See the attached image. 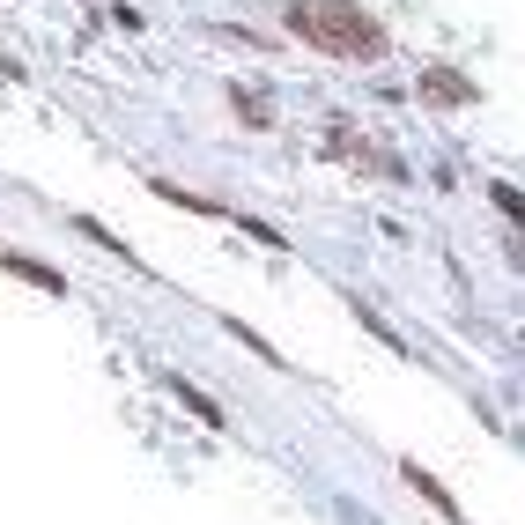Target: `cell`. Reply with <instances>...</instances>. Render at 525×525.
<instances>
[{
	"label": "cell",
	"mask_w": 525,
	"mask_h": 525,
	"mask_svg": "<svg viewBox=\"0 0 525 525\" xmlns=\"http://www.w3.org/2000/svg\"><path fill=\"white\" fill-rule=\"evenodd\" d=\"M415 97L422 104H444V111H466V104H481V89L466 82L459 67H422L415 74Z\"/></svg>",
	"instance_id": "obj_3"
},
{
	"label": "cell",
	"mask_w": 525,
	"mask_h": 525,
	"mask_svg": "<svg viewBox=\"0 0 525 525\" xmlns=\"http://www.w3.org/2000/svg\"><path fill=\"white\" fill-rule=\"evenodd\" d=\"M0 267L15 281H30V289H45V296H67V274H52L45 259H30V252H0Z\"/></svg>",
	"instance_id": "obj_4"
},
{
	"label": "cell",
	"mask_w": 525,
	"mask_h": 525,
	"mask_svg": "<svg viewBox=\"0 0 525 525\" xmlns=\"http://www.w3.org/2000/svg\"><path fill=\"white\" fill-rule=\"evenodd\" d=\"M230 111L252 126V134H267V126H274V97H267V89H245V82H237L230 89Z\"/></svg>",
	"instance_id": "obj_5"
},
{
	"label": "cell",
	"mask_w": 525,
	"mask_h": 525,
	"mask_svg": "<svg viewBox=\"0 0 525 525\" xmlns=\"http://www.w3.org/2000/svg\"><path fill=\"white\" fill-rule=\"evenodd\" d=\"M304 45H318L326 60H385V23L355 0H289L281 15Z\"/></svg>",
	"instance_id": "obj_1"
},
{
	"label": "cell",
	"mask_w": 525,
	"mask_h": 525,
	"mask_svg": "<svg viewBox=\"0 0 525 525\" xmlns=\"http://www.w3.org/2000/svg\"><path fill=\"white\" fill-rule=\"evenodd\" d=\"M489 200H496V208L511 215L518 230H525V193H518V185H503V178H489Z\"/></svg>",
	"instance_id": "obj_7"
},
{
	"label": "cell",
	"mask_w": 525,
	"mask_h": 525,
	"mask_svg": "<svg viewBox=\"0 0 525 525\" xmlns=\"http://www.w3.org/2000/svg\"><path fill=\"white\" fill-rule=\"evenodd\" d=\"M326 148H333L341 163H355V171H378V178H392V185H407V163H400V156H385L378 141H363L355 126H333V134H326Z\"/></svg>",
	"instance_id": "obj_2"
},
{
	"label": "cell",
	"mask_w": 525,
	"mask_h": 525,
	"mask_svg": "<svg viewBox=\"0 0 525 525\" xmlns=\"http://www.w3.org/2000/svg\"><path fill=\"white\" fill-rule=\"evenodd\" d=\"M171 392H178V400H185V415H200V422H208V429H230V415H222V407L208 400V392H200V385H185V378H171Z\"/></svg>",
	"instance_id": "obj_6"
},
{
	"label": "cell",
	"mask_w": 525,
	"mask_h": 525,
	"mask_svg": "<svg viewBox=\"0 0 525 525\" xmlns=\"http://www.w3.org/2000/svg\"><path fill=\"white\" fill-rule=\"evenodd\" d=\"M245 237H259L267 252H289V237H281V230H267V222H245Z\"/></svg>",
	"instance_id": "obj_8"
}]
</instances>
